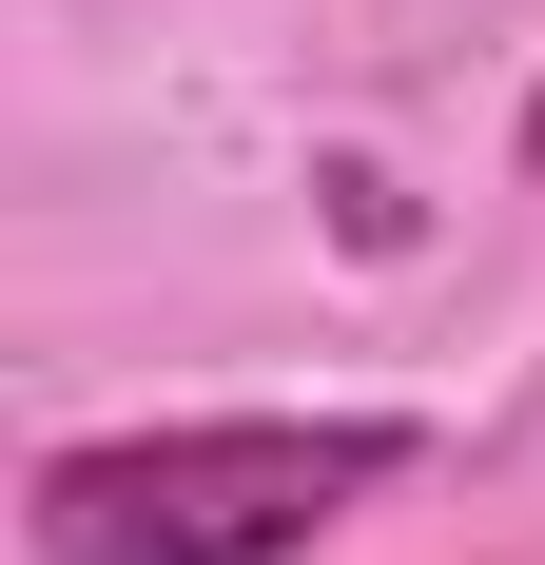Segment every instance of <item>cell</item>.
I'll return each instance as SVG.
<instances>
[{"mask_svg":"<svg viewBox=\"0 0 545 565\" xmlns=\"http://www.w3.org/2000/svg\"><path fill=\"white\" fill-rule=\"evenodd\" d=\"M409 409H175V429H78L20 488L40 565H312L331 526L409 488Z\"/></svg>","mask_w":545,"mask_h":565,"instance_id":"cell-1","label":"cell"},{"mask_svg":"<svg viewBox=\"0 0 545 565\" xmlns=\"http://www.w3.org/2000/svg\"><path fill=\"white\" fill-rule=\"evenodd\" d=\"M526 175H545V98H526Z\"/></svg>","mask_w":545,"mask_h":565,"instance_id":"cell-2","label":"cell"}]
</instances>
